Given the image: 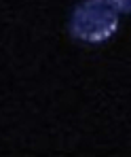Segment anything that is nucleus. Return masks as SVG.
Returning a JSON list of instances; mask_svg holds the SVG:
<instances>
[{
    "instance_id": "obj_1",
    "label": "nucleus",
    "mask_w": 131,
    "mask_h": 157,
    "mask_svg": "<svg viewBox=\"0 0 131 157\" xmlns=\"http://www.w3.org/2000/svg\"><path fill=\"white\" fill-rule=\"evenodd\" d=\"M118 26V9L112 0H82L72 11L70 32L85 43L108 40Z\"/></svg>"
},
{
    "instance_id": "obj_2",
    "label": "nucleus",
    "mask_w": 131,
    "mask_h": 157,
    "mask_svg": "<svg viewBox=\"0 0 131 157\" xmlns=\"http://www.w3.org/2000/svg\"><path fill=\"white\" fill-rule=\"evenodd\" d=\"M112 2L118 9V13H129L131 11V0H112Z\"/></svg>"
}]
</instances>
